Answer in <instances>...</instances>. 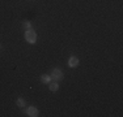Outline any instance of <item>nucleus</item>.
Here are the masks:
<instances>
[{
  "label": "nucleus",
  "mask_w": 123,
  "mask_h": 117,
  "mask_svg": "<svg viewBox=\"0 0 123 117\" xmlns=\"http://www.w3.org/2000/svg\"><path fill=\"white\" fill-rule=\"evenodd\" d=\"M50 75H51V80L55 81V82H60L64 78V73L62 72L59 68H54L51 70V74Z\"/></svg>",
  "instance_id": "f257e3e1"
},
{
  "label": "nucleus",
  "mask_w": 123,
  "mask_h": 117,
  "mask_svg": "<svg viewBox=\"0 0 123 117\" xmlns=\"http://www.w3.org/2000/svg\"><path fill=\"white\" fill-rule=\"evenodd\" d=\"M25 39L28 43H30V44H34L37 40V34L36 31L33 30V29H29V30H25Z\"/></svg>",
  "instance_id": "f03ea898"
},
{
  "label": "nucleus",
  "mask_w": 123,
  "mask_h": 117,
  "mask_svg": "<svg viewBox=\"0 0 123 117\" xmlns=\"http://www.w3.org/2000/svg\"><path fill=\"white\" fill-rule=\"evenodd\" d=\"M26 115L29 117H37L39 115V111H38L36 107H29L28 109H26Z\"/></svg>",
  "instance_id": "7ed1b4c3"
},
{
  "label": "nucleus",
  "mask_w": 123,
  "mask_h": 117,
  "mask_svg": "<svg viewBox=\"0 0 123 117\" xmlns=\"http://www.w3.org/2000/svg\"><path fill=\"white\" fill-rule=\"evenodd\" d=\"M79 64H80V61H79V58L76 56H71L68 58V66L69 68H76V66H79Z\"/></svg>",
  "instance_id": "20e7f679"
},
{
  "label": "nucleus",
  "mask_w": 123,
  "mask_h": 117,
  "mask_svg": "<svg viewBox=\"0 0 123 117\" xmlns=\"http://www.w3.org/2000/svg\"><path fill=\"white\" fill-rule=\"evenodd\" d=\"M51 81L52 80H51V75L50 74H43L42 77H41V82H42L43 85H49Z\"/></svg>",
  "instance_id": "39448f33"
},
{
  "label": "nucleus",
  "mask_w": 123,
  "mask_h": 117,
  "mask_svg": "<svg viewBox=\"0 0 123 117\" xmlns=\"http://www.w3.org/2000/svg\"><path fill=\"white\" fill-rule=\"evenodd\" d=\"M49 90L50 91H58V90H59V85H58V82H50L49 83Z\"/></svg>",
  "instance_id": "423d86ee"
},
{
  "label": "nucleus",
  "mask_w": 123,
  "mask_h": 117,
  "mask_svg": "<svg viewBox=\"0 0 123 117\" xmlns=\"http://www.w3.org/2000/svg\"><path fill=\"white\" fill-rule=\"evenodd\" d=\"M16 104H17V107H18V108H24L25 107V99L18 98V99H17V101H16Z\"/></svg>",
  "instance_id": "0eeeda50"
},
{
  "label": "nucleus",
  "mask_w": 123,
  "mask_h": 117,
  "mask_svg": "<svg viewBox=\"0 0 123 117\" xmlns=\"http://www.w3.org/2000/svg\"><path fill=\"white\" fill-rule=\"evenodd\" d=\"M22 27H24L25 30H29V29H31V23L29 21H25L24 23H22Z\"/></svg>",
  "instance_id": "6e6552de"
}]
</instances>
